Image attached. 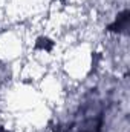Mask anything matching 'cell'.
<instances>
[{
	"instance_id": "3",
	"label": "cell",
	"mask_w": 130,
	"mask_h": 132,
	"mask_svg": "<svg viewBox=\"0 0 130 132\" xmlns=\"http://www.w3.org/2000/svg\"><path fill=\"white\" fill-rule=\"evenodd\" d=\"M0 132H8V131H6L5 128H2V126H0Z\"/></svg>"
},
{
	"instance_id": "2",
	"label": "cell",
	"mask_w": 130,
	"mask_h": 132,
	"mask_svg": "<svg viewBox=\"0 0 130 132\" xmlns=\"http://www.w3.org/2000/svg\"><path fill=\"white\" fill-rule=\"evenodd\" d=\"M127 29H129V11L126 9V11H123L116 19H115V22L109 26V31L110 32H127Z\"/></svg>"
},
{
	"instance_id": "1",
	"label": "cell",
	"mask_w": 130,
	"mask_h": 132,
	"mask_svg": "<svg viewBox=\"0 0 130 132\" xmlns=\"http://www.w3.org/2000/svg\"><path fill=\"white\" fill-rule=\"evenodd\" d=\"M104 125L103 109H95L92 104L84 108L81 118H77L69 125L66 132H101Z\"/></svg>"
}]
</instances>
